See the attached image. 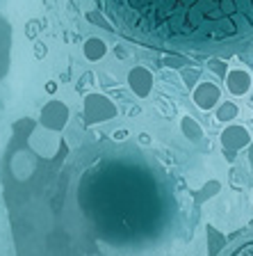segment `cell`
Listing matches in <instances>:
<instances>
[{"label":"cell","mask_w":253,"mask_h":256,"mask_svg":"<svg viewBox=\"0 0 253 256\" xmlns=\"http://www.w3.org/2000/svg\"><path fill=\"white\" fill-rule=\"evenodd\" d=\"M121 30L153 44H219L253 32V0H96Z\"/></svg>","instance_id":"1"},{"label":"cell","mask_w":253,"mask_h":256,"mask_svg":"<svg viewBox=\"0 0 253 256\" xmlns=\"http://www.w3.org/2000/svg\"><path fill=\"white\" fill-rule=\"evenodd\" d=\"M222 144L226 149H244L251 144V135L244 126H228L226 130L222 133Z\"/></svg>","instance_id":"2"},{"label":"cell","mask_w":253,"mask_h":256,"mask_svg":"<svg viewBox=\"0 0 253 256\" xmlns=\"http://www.w3.org/2000/svg\"><path fill=\"white\" fill-rule=\"evenodd\" d=\"M226 85H228V90H231V94L244 96L251 90V76L244 69H233L226 74Z\"/></svg>","instance_id":"3"},{"label":"cell","mask_w":253,"mask_h":256,"mask_svg":"<svg viewBox=\"0 0 253 256\" xmlns=\"http://www.w3.org/2000/svg\"><path fill=\"white\" fill-rule=\"evenodd\" d=\"M219 94H222V92H219V87L217 85H212V82H203V85H199L194 98H196V103H199L203 110H210V108L219 101Z\"/></svg>","instance_id":"4"},{"label":"cell","mask_w":253,"mask_h":256,"mask_svg":"<svg viewBox=\"0 0 253 256\" xmlns=\"http://www.w3.org/2000/svg\"><path fill=\"white\" fill-rule=\"evenodd\" d=\"M240 114V108L235 106V103H224L219 110H217V119L219 122H231V119H235Z\"/></svg>","instance_id":"5"},{"label":"cell","mask_w":253,"mask_h":256,"mask_svg":"<svg viewBox=\"0 0 253 256\" xmlns=\"http://www.w3.org/2000/svg\"><path fill=\"white\" fill-rule=\"evenodd\" d=\"M231 256H253V242H247V245H242L240 250H235Z\"/></svg>","instance_id":"6"},{"label":"cell","mask_w":253,"mask_h":256,"mask_svg":"<svg viewBox=\"0 0 253 256\" xmlns=\"http://www.w3.org/2000/svg\"><path fill=\"white\" fill-rule=\"evenodd\" d=\"M210 69H212V71H219V74H224V71H226V64H224V62H217V60H212V62H210Z\"/></svg>","instance_id":"7"},{"label":"cell","mask_w":253,"mask_h":256,"mask_svg":"<svg viewBox=\"0 0 253 256\" xmlns=\"http://www.w3.org/2000/svg\"><path fill=\"white\" fill-rule=\"evenodd\" d=\"M185 124H187V126H190V128H187V133H190V135H192V138H201V133H196V130H194V128H196V126H194V124H192V122H190V119H185Z\"/></svg>","instance_id":"8"},{"label":"cell","mask_w":253,"mask_h":256,"mask_svg":"<svg viewBox=\"0 0 253 256\" xmlns=\"http://www.w3.org/2000/svg\"><path fill=\"white\" fill-rule=\"evenodd\" d=\"M249 162H251V167H253V144L249 146Z\"/></svg>","instance_id":"9"}]
</instances>
